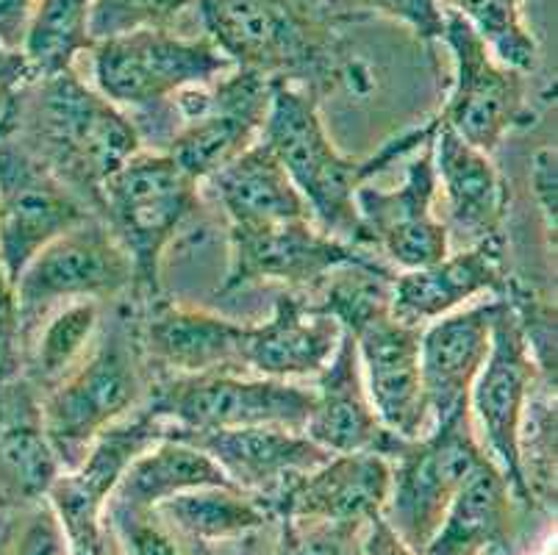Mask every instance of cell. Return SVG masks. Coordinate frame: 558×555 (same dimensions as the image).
<instances>
[{
    "label": "cell",
    "instance_id": "obj_1",
    "mask_svg": "<svg viewBox=\"0 0 558 555\" xmlns=\"http://www.w3.org/2000/svg\"><path fill=\"white\" fill-rule=\"evenodd\" d=\"M0 131L23 134L20 145L95 206L106 178L142 150L131 117L73 70L25 84Z\"/></svg>",
    "mask_w": 558,
    "mask_h": 555
},
{
    "label": "cell",
    "instance_id": "obj_2",
    "mask_svg": "<svg viewBox=\"0 0 558 555\" xmlns=\"http://www.w3.org/2000/svg\"><path fill=\"white\" fill-rule=\"evenodd\" d=\"M434 125L436 120H428L420 129L405 131L373 159H350L328 136L312 92L292 81H272L270 111L258 140L276 153L319 228L364 248L356 214L359 186L384 170V165L417 150Z\"/></svg>",
    "mask_w": 558,
    "mask_h": 555
},
{
    "label": "cell",
    "instance_id": "obj_3",
    "mask_svg": "<svg viewBox=\"0 0 558 555\" xmlns=\"http://www.w3.org/2000/svg\"><path fill=\"white\" fill-rule=\"evenodd\" d=\"M206 37L270 81L301 84L333 68L337 39L323 0H195Z\"/></svg>",
    "mask_w": 558,
    "mask_h": 555
},
{
    "label": "cell",
    "instance_id": "obj_4",
    "mask_svg": "<svg viewBox=\"0 0 558 555\" xmlns=\"http://www.w3.org/2000/svg\"><path fill=\"white\" fill-rule=\"evenodd\" d=\"M140 345L117 319L39 403V422L64 472L75 470L106 427L140 406Z\"/></svg>",
    "mask_w": 558,
    "mask_h": 555
},
{
    "label": "cell",
    "instance_id": "obj_5",
    "mask_svg": "<svg viewBox=\"0 0 558 555\" xmlns=\"http://www.w3.org/2000/svg\"><path fill=\"white\" fill-rule=\"evenodd\" d=\"M197 208V181L165 150H136L98 192V214L134 264L136 287L159 294L167 244Z\"/></svg>",
    "mask_w": 558,
    "mask_h": 555
},
{
    "label": "cell",
    "instance_id": "obj_6",
    "mask_svg": "<svg viewBox=\"0 0 558 555\" xmlns=\"http://www.w3.org/2000/svg\"><path fill=\"white\" fill-rule=\"evenodd\" d=\"M136 287L134 264L123 244L104 222L100 214L45 244L43 251L25 264L14 281L20 319V353L28 336L68 303L104 300Z\"/></svg>",
    "mask_w": 558,
    "mask_h": 555
},
{
    "label": "cell",
    "instance_id": "obj_7",
    "mask_svg": "<svg viewBox=\"0 0 558 555\" xmlns=\"http://www.w3.org/2000/svg\"><path fill=\"white\" fill-rule=\"evenodd\" d=\"M95 89L117 109H150L190 86H209L233 64L209 37L142 28L93 45Z\"/></svg>",
    "mask_w": 558,
    "mask_h": 555
},
{
    "label": "cell",
    "instance_id": "obj_8",
    "mask_svg": "<svg viewBox=\"0 0 558 555\" xmlns=\"http://www.w3.org/2000/svg\"><path fill=\"white\" fill-rule=\"evenodd\" d=\"M145 406L167 425L184 431L270 425L303 434L314 409V389L245 373L167 375L150 389Z\"/></svg>",
    "mask_w": 558,
    "mask_h": 555
},
{
    "label": "cell",
    "instance_id": "obj_9",
    "mask_svg": "<svg viewBox=\"0 0 558 555\" xmlns=\"http://www.w3.org/2000/svg\"><path fill=\"white\" fill-rule=\"evenodd\" d=\"M484 458L489 456L473 434V414L400 442L389 458L392 486L384 517L414 553H425L453 497Z\"/></svg>",
    "mask_w": 558,
    "mask_h": 555
},
{
    "label": "cell",
    "instance_id": "obj_10",
    "mask_svg": "<svg viewBox=\"0 0 558 555\" xmlns=\"http://www.w3.org/2000/svg\"><path fill=\"white\" fill-rule=\"evenodd\" d=\"M272 81L251 70L233 68L209 86H190L175 95L184 129L165 153L197 183L258 142L270 111Z\"/></svg>",
    "mask_w": 558,
    "mask_h": 555
},
{
    "label": "cell",
    "instance_id": "obj_11",
    "mask_svg": "<svg viewBox=\"0 0 558 555\" xmlns=\"http://www.w3.org/2000/svg\"><path fill=\"white\" fill-rule=\"evenodd\" d=\"M536 378H539V364L527 348L520 317L500 294L495 325H492L489 355L470 391V414H475L484 434L481 447L495 461L497 470L504 472L514 500L525 506H531L534 497L522 475L520 434Z\"/></svg>",
    "mask_w": 558,
    "mask_h": 555
},
{
    "label": "cell",
    "instance_id": "obj_12",
    "mask_svg": "<svg viewBox=\"0 0 558 555\" xmlns=\"http://www.w3.org/2000/svg\"><path fill=\"white\" fill-rule=\"evenodd\" d=\"M442 43L453 53V89L436 120L478 150L492 153L514 125L527 120L522 73L497 61L456 9H445Z\"/></svg>",
    "mask_w": 558,
    "mask_h": 555
},
{
    "label": "cell",
    "instance_id": "obj_13",
    "mask_svg": "<svg viewBox=\"0 0 558 555\" xmlns=\"http://www.w3.org/2000/svg\"><path fill=\"white\" fill-rule=\"evenodd\" d=\"M231 262L220 292L278 281L287 287H323L342 267H387L378 256L314 226L283 220L267 226H231Z\"/></svg>",
    "mask_w": 558,
    "mask_h": 555
},
{
    "label": "cell",
    "instance_id": "obj_14",
    "mask_svg": "<svg viewBox=\"0 0 558 555\" xmlns=\"http://www.w3.org/2000/svg\"><path fill=\"white\" fill-rule=\"evenodd\" d=\"M434 134L436 125L414 150L398 190H378L367 181L356 192L362 244L367 251L375 248L384 253L400 273L428 267L450 253L448 228L434 214L439 192L434 172Z\"/></svg>",
    "mask_w": 558,
    "mask_h": 555
},
{
    "label": "cell",
    "instance_id": "obj_15",
    "mask_svg": "<svg viewBox=\"0 0 558 555\" xmlns=\"http://www.w3.org/2000/svg\"><path fill=\"white\" fill-rule=\"evenodd\" d=\"M89 203L37 156L0 134V264L17 281L45 244L89 217Z\"/></svg>",
    "mask_w": 558,
    "mask_h": 555
},
{
    "label": "cell",
    "instance_id": "obj_16",
    "mask_svg": "<svg viewBox=\"0 0 558 555\" xmlns=\"http://www.w3.org/2000/svg\"><path fill=\"white\" fill-rule=\"evenodd\" d=\"M392 486V464L380 453H339L314 470L292 475L258 497L270 519H317L367 526L384 514Z\"/></svg>",
    "mask_w": 558,
    "mask_h": 555
},
{
    "label": "cell",
    "instance_id": "obj_17",
    "mask_svg": "<svg viewBox=\"0 0 558 555\" xmlns=\"http://www.w3.org/2000/svg\"><path fill=\"white\" fill-rule=\"evenodd\" d=\"M500 298L470 303L434 319L420 336V375L430 427L470 417V391L492 348Z\"/></svg>",
    "mask_w": 558,
    "mask_h": 555
},
{
    "label": "cell",
    "instance_id": "obj_18",
    "mask_svg": "<svg viewBox=\"0 0 558 555\" xmlns=\"http://www.w3.org/2000/svg\"><path fill=\"white\" fill-rule=\"evenodd\" d=\"M506 287V237L500 231L484 242L448 253L428 267L395 273L392 314L400 323L425 328L434 319L470 305L481 294L500 298Z\"/></svg>",
    "mask_w": 558,
    "mask_h": 555
},
{
    "label": "cell",
    "instance_id": "obj_19",
    "mask_svg": "<svg viewBox=\"0 0 558 555\" xmlns=\"http://www.w3.org/2000/svg\"><path fill=\"white\" fill-rule=\"evenodd\" d=\"M165 436L190 442L206 453L233 486L256 500L270 495L287 478L314 470L331 458V453L314 445L301 431L270 425L222 427V431H184L167 425Z\"/></svg>",
    "mask_w": 558,
    "mask_h": 555
},
{
    "label": "cell",
    "instance_id": "obj_20",
    "mask_svg": "<svg viewBox=\"0 0 558 555\" xmlns=\"http://www.w3.org/2000/svg\"><path fill=\"white\" fill-rule=\"evenodd\" d=\"M342 325L319 300L287 292L276 300L272 317L251 325L245 342V373L272 381L317 378L342 342Z\"/></svg>",
    "mask_w": 558,
    "mask_h": 555
},
{
    "label": "cell",
    "instance_id": "obj_21",
    "mask_svg": "<svg viewBox=\"0 0 558 555\" xmlns=\"http://www.w3.org/2000/svg\"><path fill=\"white\" fill-rule=\"evenodd\" d=\"M303 436L323 447L331 456L339 453H380L392 458L400 447V436L384 427L367 395L356 345L348 334L342 336L337 353L326 370L317 375L314 409Z\"/></svg>",
    "mask_w": 558,
    "mask_h": 555
},
{
    "label": "cell",
    "instance_id": "obj_22",
    "mask_svg": "<svg viewBox=\"0 0 558 555\" xmlns=\"http://www.w3.org/2000/svg\"><path fill=\"white\" fill-rule=\"evenodd\" d=\"M436 190H442L448 206V233H456L464 248L504 231L509 186L497 172L489 153L461 140L453 129L436 120L434 134Z\"/></svg>",
    "mask_w": 558,
    "mask_h": 555
},
{
    "label": "cell",
    "instance_id": "obj_23",
    "mask_svg": "<svg viewBox=\"0 0 558 555\" xmlns=\"http://www.w3.org/2000/svg\"><path fill=\"white\" fill-rule=\"evenodd\" d=\"M251 325L203 309L154 303L142 325V348L170 375L245 373Z\"/></svg>",
    "mask_w": 558,
    "mask_h": 555
},
{
    "label": "cell",
    "instance_id": "obj_24",
    "mask_svg": "<svg viewBox=\"0 0 558 555\" xmlns=\"http://www.w3.org/2000/svg\"><path fill=\"white\" fill-rule=\"evenodd\" d=\"M511 500L504 472L484 458L459 488L423 555H511Z\"/></svg>",
    "mask_w": 558,
    "mask_h": 555
},
{
    "label": "cell",
    "instance_id": "obj_25",
    "mask_svg": "<svg viewBox=\"0 0 558 555\" xmlns=\"http://www.w3.org/2000/svg\"><path fill=\"white\" fill-rule=\"evenodd\" d=\"M209 183L231 226L314 220L289 172L262 140L217 170Z\"/></svg>",
    "mask_w": 558,
    "mask_h": 555
},
{
    "label": "cell",
    "instance_id": "obj_26",
    "mask_svg": "<svg viewBox=\"0 0 558 555\" xmlns=\"http://www.w3.org/2000/svg\"><path fill=\"white\" fill-rule=\"evenodd\" d=\"M34 386L23 384L0 420V506H37L48 500L62 464L39 422Z\"/></svg>",
    "mask_w": 558,
    "mask_h": 555
},
{
    "label": "cell",
    "instance_id": "obj_27",
    "mask_svg": "<svg viewBox=\"0 0 558 555\" xmlns=\"http://www.w3.org/2000/svg\"><path fill=\"white\" fill-rule=\"evenodd\" d=\"M206 486H233V483L195 445L175 439V436H161L159 442H154L148 450L131 461L109 500L156 511L170 497Z\"/></svg>",
    "mask_w": 558,
    "mask_h": 555
},
{
    "label": "cell",
    "instance_id": "obj_28",
    "mask_svg": "<svg viewBox=\"0 0 558 555\" xmlns=\"http://www.w3.org/2000/svg\"><path fill=\"white\" fill-rule=\"evenodd\" d=\"M156 511L165 517L172 531L179 528L186 536L201 539V542L240 539L272 522L267 508L256 497L233 486L192 488L161 503Z\"/></svg>",
    "mask_w": 558,
    "mask_h": 555
},
{
    "label": "cell",
    "instance_id": "obj_29",
    "mask_svg": "<svg viewBox=\"0 0 558 555\" xmlns=\"http://www.w3.org/2000/svg\"><path fill=\"white\" fill-rule=\"evenodd\" d=\"M100 325L98 300H78L56 309L23 348L28 378L37 389L50 391L93 348L95 330Z\"/></svg>",
    "mask_w": 558,
    "mask_h": 555
},
{
    "label": "cell",
    "instance_id": "obj_30",
    "mask_svg": "<svg viewBox=\"0 0 558 555\" xmlns=\"http://www.w3.org/2000/svg\"><path fill=\"white\" fill-rule=\"evenodd\" d=\"M89 14L93 0H37L23 43V56L32 64L34 79L68 73L81 53L93 50Z\"/></svg>",
    "mask_w": 558,
    "mask_h": 555
},
{
    "label": "cell",
    "instance_id": "obj_31",
    "mask_svg": "<svg viewBox=\"0 0 558 555\" xmlns=\"http://www.w3.org/2000/svg\"><path fill=\"white\" fill-rule=\"evenodd\" d=\"M456 12L484 39L497 61L517 73H531L539 48L525 23V0H453Z\"/></svg>",
    "mask_w": 558,
    "mask_h": 555
},
{
    "label": "cell",
    "instance_id": "obj_32",
    "mask_svg": "<svg viewBox=\"0 0 558 555\" xmlns=\"http://www.w3.org/2000/svg\"><path fill=\"white\" fill-rule=\"evenodd\" d=\"M195 0H93L89 37L93 43L142 28H170Z\"/></svg>",
    "mask_w": 558,
    "mask_h": 555
},
{
    "label": "cell",
    "instance_id": "obj_33",
    "mask_svg": "<svg viewBox=\"0 0 558 555\" xmlns=\"http://www.w3.org/2000/svg\"><path fill=\"white\" fill-rule=\"evenodd\" d=\"M104 519L125 555H184L165 517L150 508H131L106 500Z\"/></svg>",
    "mask_w": 558,
    "mask_h": 555
},
{
    "label": "cell",
    "instance_id": "obj_34",
    "mask_svg": "<svg viewBox=\"0 0 558 555\" xmlns=\"http://www.w3.org/2000/svg\"><path fill=\"white\" fill-rule=\"evenodd\" d=\"M281 544L278 555H359L353 547L364 526L317 522V519H278Z\"/></svg>",
    "mask_w": 558,
    "mask_h": 555
},
{
    "label": "cell",
    "instance_id": "obj_35",
    "mask_svg": "<svg viewBox=\"0 0 558 555\" xmlns=\"http://www.w3.org/2000/svg\"><path fill=\"white\" fill-rule=\"evenodd\" d=\"M14 555H70L68 536L48 500L37 503L14 542Z\"/></svg>",
    "mask_w": 558,
    "mask_h": 555
},
{
    "label": "cell",
    "instance_id": "obj_36",
    "mask_svg": "<svg viewBox=\"0 0 558 555\" xmlns=\"http://www.w3.org/2000/svg\"><path fill=\"white\" fill-rule=\"evenodd\" d=\"M362 3L400 20L420 39H428V43L430 39H442L445 9L439 7V0H362Z\"/></svg>",
    "mask_w": 558,
    "mask_h": 555
},
{
    "label": "cell",
    "instance_id": "obj_37",
    "mask_svg": "<svg viewBox=\"0 0 558 555\" xmlns=\"http://www.w3.org/2000/svg\"><path fill=\"white\" fill-rule=\"evenodd\" d=\"M20 364L23 353H20L17 300H14V283L9 281L7 269L0 264V381H12Z\"/></svg>",
    "mask_w": 558,
    "mask_h": 555
},
{
    "label": "cell",
    "instance_id": "obj_38",
    "mask_svg": "<svg viewBox=\"0 0 558 555\" xmlns=\"http://www.w3.org/2000/svg\"><path fill=\"white\" fill-rule=\"evenodd\" d=\"M556 150L542 147L531 161V186H534L536 206H539L542 217H545V228L553 239H556Z\"/></svg>",
    "mask_w": 558,
    "mask_h": 555
},
{
    "label": "cell",
    "instance_id": "obj_39",
    "mask_svg": "<svg viewBox=\"0 0 558 555\" xmlns=\"http://www.w3.org/2000/svg\"><path fill=\"white\" fill-rule=\"evenodd\" d=\"M34 81L32 64L25 61L23 50H9L0 48V125L7 120L9 109H12V100L17 98V92L25 84Z\"/></svg>",
    "mask_w": 558,
    "mask_h": 555
},
{
    "label": "cell",
    "instance_id": "obj_40",
    "mask_svg": "<svg viewBox=\"0 0 558 555\" xmlns=\"http://www.w3.org/2000/svg\"><path fill=\"white\" fill-rule=\"evenodd\" d=\"M37 0H0V48L23 50Z\"/></svg>",
    "mask_w": 558,
    "mask_h": 555
},
{
    "label": "cell",
    "instance_id": "obj_41",
    "mask_svg": "<svg viewBox=\"0 0 558 555\" xmlns=\"http://www.w3.org/2000/svg\"><path fill=\"white\" fill-rule=\"evenodd\" d=\"M359 555H417L403 539L395 533L384 514H375L364 526L362 544H359Z\"/></svg>",
    "mask_w": 558,
    "mask_h": 555
},
{
    "label": "cell",
    "instance_id": "obj_42",
    "mask_svg": "<svg viewBox=\"0 0 558 555\" xmlns=\"http://www.w3.org/2000/svg\"><path fill=\"white\" fill-rule=\"evenodd\" d=\"M9 508L7 506H0V544L7 542L9 539V531H12V528H9Z\"/></svg>",
    "mask_w": 558,
    "mask_h": 555
}]
</instances>
